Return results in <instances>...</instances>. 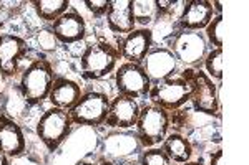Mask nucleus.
Segmentation results:
<instances>
[{
    "label": "nucleus",
    "instance_id": "f257e3e1",
    "mask_svg": "<svg viewBox=\"0 0 249 165\" xmlns=\"http://www.w3.org/2000/svg\"><path fill=\"white\" fill-rule=\"evenodd\" d=\"M55 71L45 56L32 60L22 70L18 79V94L22 96L27 106H38L50 94L52 84L55 81Z\"/></svg>",
    "mask_w": 249,
    "mask_h": 165
},
{
    "label": "nucleus",
    "instance_id": "f03ea898",
    "mask_svg": "<svg viewBox=\"0 0 249 165\" xmlns=\"http://www.w3.org/2000/svg\"><path fill=\"white\" fill-rule=\"evenodd\" d=\"M178 76L186 79L191 84V106L193 111L206 116H216L221 119V103H219V86L204 73L203 70L184 68Z\"/></svg>",
    "mask_w": 249,
    "mask_h": 165
},
{
    "label": "nucleus",
    "instance_id": "7ed1b4c3",
    "mask_svg": "<svg viewBox=\"0 0 249 165\" xmlns=\"http://www.w3.org/2000/svg\"><path fill=\"white\" fill-rule=\"evenodd\" d=\"M118 48L108 42L90 43L80 55V71L87 81H98L113 73L118 66Z\"/></svg>",
    "mask_w": 249,
    "mask_h": 165
},
{
    "label": "nucleus",
    "instance_id": "20e7f679",
    "mask_svg": "<svg viewBox=\"0 0 249 165\" xmlns=\"http://www.w3.org/2000/svg\"><path fill=\"white\" fill-rule=\"evenodd\" d=\"M166 48L175 55L179 64L195 70H201L204 58L211 50L203 31L188 30H176L175 33H171Z\"/></svg>",
    "mask_w": 249,
    "mask_h": 165
},
{
    "label": "nucleus",
    "instance_id": "39448f33",
    "mask_svg": "<svg viewBox=\"0 0 249 165\" xmlns=\"http://www.w3.org/2000/svg\"><path fill=\"white\" fill-rule=\"evenodd\" d=\"M170 126V112L153 104H144L135 124V132L143 149L158 147L166 139Z\"/></svg>",
    "mask_w": 249,
    "mask_h": 165
},
{
    "label": "nucleus",
    "instance_id": "423d86ee",
    "mask_svg": "<svg viewBox=\"0 0 249 165\" xmlns=\"http://www.w3.org/2000/svg\"><path fill=\"white\" fill-rule=\"evenodd\" d=\"M71 129H73V122L68 111L52 106L43 111V114L38 118L35 134L48 152H55L68 139Z\"/></svg>",
    "mask_w": 249,
    "mask_h": 165
},
{
    "label": "nucleus",
    "instance_id": "0eeeda50",
    "mask_svg": "<svg viewBox=\"0 0 249 165\" xmlns=\"http://www.w3.org/2000/svg\"><path fill=\"white\" fill-rule=\"evenodd\" d=\"M150 104L158 106L168 112L181 109L191 99V84L181 76H173L164 81L151 84V90L146 96Z\"/></svg>",
    "mask_w": 249,
    "mask_h": 165
},
{
    "label": "nucleus",
    "instance_id": "6e6552de",
    "mask_svg": "<svg viewBox=\"0 0 249 165\" xmlns=\"http://www.w3.org/2000/svg\"><path fill=\"white\" fill-rule=\"evenodd\" d=\"M110 98L102 91H87L82 94L77 104L68 111L73 126L100 127L105 124Z\"/></svg>",
    "mask_w": 249,
    "mask_h": 165
},
{
    "label": "nucleus",
    "instance_id": "1a4fd4ad",
    "mask_svg": "<svg viewBox=\"0 0 249 165\" xmlns=\"http://www.w3.org/2000/svg\"><path fill=\"white\" fill-rule=\"evenodd\" d=\"M143 150L140 139L135 131H113L103 139L102 152L103 157L113 164H122L126 160H131L133 155H140Z\"/></svg>",
    "mask_w": 249,
    "mask_h": 165
},
{
    "label": "nucleus",
    "instance_id": "9d476101",
    "mask_svg": "<svg viewBox=\"0 0 249 165\" xmlns=\"http://www.w3.org/2000/svg\"><path fill=\"white\" fill-rule=\"evenodd\" d=\"M115 86L118 94L133 99H143L151 90V81L142 64L122 63L115 70Z\"/></svg>",
    "mask_w": 249,
    "mask_h": 165
},
{
    "label": "nucleus",
    "instance_id": "9b49d317",
    "mask_svg": "<svg viewBox=\"0 0 249 165\" xmlns=\"http://www.w3.org/2000/svg\"><path fill=\"white\" fill-rule=\"evenodd\" d=\"M29 50L25 38L14 33H0V76L3 79L20 73V63L29 55Z\"/></svg>",
    "mask_w": 249,
    "mask_h": 165
},
{
    "label": "nucleus",
    "instance_id": "f8f14e48",
    "mask_svg": "<svg viewBox=\"0 0 249 165\" xmlns=\"http://www.w3.org/2000/svg\"><path fill=\"white\" fill-rule=\"evenodd\" d=\"M140 111H142V106L136 99L116 94L113 99H110V107H108V114L103 126L115 129V131L135 129Z\"/></svg>",
    "mask_w": 249,
    "mask_h": 165
},
{
    "label": "nucleus",
    "instance_id": "ddd939ff",
    "mask_svg": "<svg viewBox=\"0 0 249 165\" xmlns=\"http://www.w3.org/2000/svg\"><path fill=\"white\" fill-rule=\"evenodd\" d=\"M144 73L150 78L151 84L164 81L173 76H178L179 63L175 58V55L168 50L166 46H156L151 48L150 53L142 63Z\"/></svg>",
    "mask_w": 249,
    "mask_h": 165
},
{
    "label": "nucleus",
    "instance_id": "4468645a",
    "mask_svg": "<svg viewBox=\"0 0 249 165\" xmlns=\"http://www.w3.org/2000/svg\"><path fill=\"white\" fill-rule=\"evenodd\" d=\"M120 58L124 60V63L142 64L150 50L153 48V30L151 28H135L128 35L120 40L118 43Z\"/></svg>",
    "mask_w": 249,
    "mask_h": 165
},
{
    "label": "nucleus",
    "instance_id": "2eb2a0df",
    "mask_svg": "<svg viewBox=\"0 0 249 165\" xmlns=\"http://www.w3.org/2000/svg\"><path fill=\"white\" fill-rule=\"evenodd\" d=\"M50 30L60 45H75L87 37V22L77 9H68L55 22L50 23Z\"/></svg>",
    "mask_w": 249,
    "mask_h": 165
},
{
    "label": "nucleus",
    "instance_id": "dca6fc26",
    "mask_svg": "<svg viewBox=\"0 0 249 165\" xmlns=\"http://www.w3.org/2000/svg\"><path fill=\"white\" fill-rule=\"evenodd\" d=\"M214 17L211 2L208 0H188L183 2L181 12L176 18V30L203 31Z\"/></svg>",
    "mask_w": 249,
    "mask_h": 165
},
{
    "label": "nucleus",
    "instance_id": "f3484780",
    "mask_svg": "<svg viewBox=\"0 0 249 165\" xmlns=\"http://www.w3.org/2000/svg\"><path fill=\"white\" fill-rule=\"evenodd\" d=\"M0 150L10 159L27 152V137L22 126L7 112H0Z\"/></svg>",
    "mask_w": 249,
    "mask_h": 165
},
{
    "label": "nucleus",
    "instance_id": "a211bd4d",
    "mask_svg": "<svg viewBox=\"0 0 249 165\" xmlns=\"http://www.w3.org/2000/svg\"><path fill=\"white\" fill-rule=\"evenodd\" d=\"M108 30L118 35H128L136 28L133 0H110L105 14Z\"/></svg>",
    "mask_w": 249,
    "mask_h": 165
},
{
    "label": "nucleus",
    "instance_id": "6ab92c4d",
    "mask_svg": "<svg viewBox=\"0 0 249 165\" xmlns=\"http://www.w3.org/2000/svg\"><path fill=\"white\" fill-rule=\"evenodd\" d=\"M82 94L83 91L77 81L63 78V76H57L53 84H52L50 94H48L47 99L53 107L70 111L77 104L78 99L82 98Z\"/></svg>",
    "mask_w": 249,
    "mask_h": 165
},
{
    "label": "nucleus",
    "instance_id": "aec40b11",
    "mask_svg": "<svg viewBox=\"0 0 249 165\" xmlns=\"http://www.w3.org/2000/svg\"><path fill=\"white\" fill-rule=\"evenodd\" d=\"M166 155L170 157L171 162L175 164H184L190 162L193 159V144L191 140L186 137V135L179 134V132H173V134H168L166 139L161 142V146Z\"/></svg>",
    "mask_w": 249,
    "mask_h": 165
},
{
    "label": "nucleus",
    "instance_id": "412c9836",
    "mask_svg": "<svg viewBox=\"0 0 249 165\" xmlns=\"http://www.w3.org/2000/svg\"><path fill=\"white\" fill-rule=\"evenodd\" d=\"M30 3L34 5L37 17L47 23L55 22L60 15L65 14L70 9V2L68 0H34Z\"/></svg>",
    "mask_w": 249,
    "mask_h": 165
},
{
    "label": "nucleus",
    "instance_id": "4be33fe9",
    "mask_svg": "<svg viewBox=\"0 0 249 165\" xmlns=\"http://www.w3.org/2000/svg\"><path fill=\"white\" fill-rule=\"evenodd\" d=\"M204 73L211 79H216L218 84L223 81V48H211L203 61Z\"/></svg>",
    "mask_w": 249,
    "mask_h": 165
},
{
    "label": "nucleus",
    "instance_id": "5701e85b",
    "mask_svg": "<svg viewBox=\"0 0 249 165\" xmlns=\"http://www.w3.org/2000/svg\"><path fill=\"white\" fill-rule=\"evenodd\" d=\"M133 15L135 22L142 23L143 28L156 22V5L155 0H133Z\"/></svg>",
    "mask_w": 249,
    "mask_h": 165
},
{
    "label": "nucleus",
    "instance_id": "b1692460",
    "mask_svg": "<svg viewBox=\"0 0 249 165\" xmlns=\"http://www.w3.org/2000/svg\"><path fill=\"white\" fill-rule=\"evenodd\" d=\"M223 28H224V17L223 15H214L210 25L204 28V37H206L208 43L214 48H223Z\"/></svg>",
    "mask_w": 249,
    "mask_h": 165
},
{
    "label": "nucleus",
    "instance_id": "393cba45",
    "mask_svg": "<svg viewBox=\"0 0 249 165\" xmlns=\"http://www.w3.org/2000/svg\"><path fill=\"white\" fill-rule=\"evenodd\" d=\"M138 162L140 165H173L170 157L160 146L143 149L142 154L138 155Z\"/></svg>",
    "mask_w": 249,
    "mask_h": 165
},
{
    "label": "nucleus",
    "instance_id": "a878e982",
    "mask_svg": "<svg viewBox=\"0 0 249 165\" xmlns=\"http://www.w3.org/2000/svg\"><path fill=\"white\" fill-rule=\"evenodd\" d=\"M35 46H37V50H40L42 53H53V51H57L58 48V40L55 38L53 31L50 30V27H45L42 28V30H38L37 33H35Z\"/></svg>",
    "mask_w": 249,
    "mask_h": 165
},
{
    "label": "nucleus",
    "instance_id": "bb28decb",
    "mask_svg": "<svg viewBox=\"0 0 249 165\" xmlns=\"http://www.w3.org/2000/svg\"><path fill=\"white\" fill-rule=\"evenodd\" d=\"M108 3H110V0H85L83 5L91 12L95 18H102L105 17L108 10Z\"/></svg>",
    "mask_w": 249,
    "mask_h": 165
},
{
    "label": "nucleus",
    "instance_id": "cd10ccee",
    "mask_svg": "<svg viewBox=\"0 0 249 165\" xmlns=\"http://www.w3.org/2000/svg\"><path fill=\"white\" fill-rule=\"evenodd\" d=\"M10 165H45V164H43L38 157L25 152V154H22L18 157H14V159L10 160Z\"/></svg>",
    "mask_w": 249,
    "mask_h": 165
},
{
    "label": "nucleus",
    "instance_id": "c85d7f7f",
    "mask_svg": "<svg viewBox=\"0 0 249 165\" xmlns=\"http://www.w3.org/2000/svg\"><path fill=\"white\" fill-rule=\"evenodd\" d=\"M210 165H223V149H216L214 152H211Z\"/></svg>",
    "mask_w": 249,
    "mask_h": 165
},
{
    "label": "nucleus",
    "instance_id": "c756f323",
    "mask_svg": "<svg viewBox=\"0 0 249 165\" xmlns=\"http://www.w3.org/2000/svg\"><path fill=\"white\" fill-rule=\"evenodd\" d=\"M10 157L9 155H5L2 150H0V165H10Z\"/></svg>",
    "mask_w": 249,
    "mask_h": 165
},
{
    "label": "nucleus",
    "instance_id": "7c9ffc66",
    "mask_svg": "<svg viewBox=\"0 0 249 165\" xmlns=\"http://www.w3.org/2000/svg\"><path fill=\"white\" fill-rule=\"evenodd\" d=\"M75 165H98V164H95V162H90V160H87V159H80L77 164Z\"/></svg>",
    "mask_w": 249,
    "mask_h": 165
},
{
    "label": "nucleus",
    "instance_id": "2f4dec72",
    "mask_svg": "<svg viewBox=\"0 0 249 165\" xmlns=\"http://www.w3.org/2000/svg\"><path fill=\"white\" fill-rule=\"evenodd\" d=\"M179 165H204V162H201V160H190V162H184Z\"/></svg>",
    "mask_w": 249,
    "mask_h": 165
},
{
    "label": "nucleus",
    "instance_id": "473e14b6",
    "mask_svg": "<svg viewBox=\"0 0 249 165\" xmlns=\"http://www.w3.org/2000/svg\"><path fill=\"white\" fill-rule=\"evenodd\" d=\"M116 165H140V162H138V160H136V162H133V159H131V160H126V162L116 164Z\"/></svg>",
    "mask_w": 249,
    "mask_h": 165
},
{
    "label": "nucleus",
    "instance_id": "72a5a7b5",
    "mask_svg": "<svg viewBox=\"0 0 249 165\" xmlns=\"http://www.w3.org/2000/svg\"><path fill=\"white\" fill-rule=\"evenodd\" d=\"M98 165H116V164H113V162H110V160H107V159H100V162H98Z\"/></svg>",
    "mask_w": 249,
    "mask_h": 165
}]
</instances>
